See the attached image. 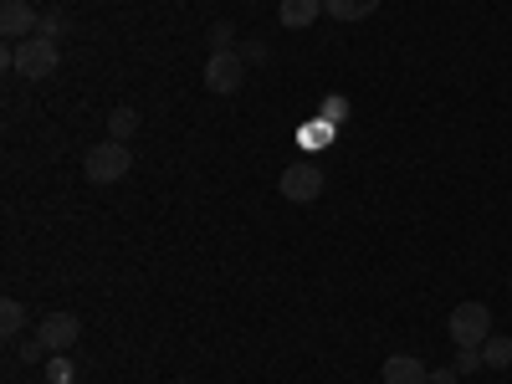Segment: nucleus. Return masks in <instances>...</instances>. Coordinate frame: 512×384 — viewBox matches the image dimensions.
Returning a JSON list of instances; mask_svg holds the SVG:
<instances>
[{"mask_svg": "<svg viewBox=\"0 0 512 384\" xmlns=\"http://www.w3.org/2000/svg\"><path fill=\"white\" fill-rule=\"evenodd\" d=\"M128 169H134V154H128V144H118V139H103V144H93L88 154H82V175H88L93 185H118Z\"/></svg>", "mask_w": 512, "mask_h": 384, "instance_id": "f257e3e1", "label": "nucleus"}, {"mask_svg": "<svg viewBox=\"0 0 512 384\" xmlns=\"http://www.w3.org/2000/svg\"><path fill=\"white\" fill-rule=\"evenodd\" d=\"M446 333H451L456 349H482L487 338H492V313H487V303H456L451 318H446Z\"/></svg>", "mask_w": 512, "mask_h": 384, "instance_id": "f03ea898", "label": "nucleus"}, {"mask_svg": "<svg viewBox=\"0 0 512 384\" xmlns=\"http://www.w3.org/2000/svg\"><path fill=\"white\" fill-rule=\"evenodd\" d=\"M200 77H205L210 93L231 98V93H241V82H246V57H241V52H210Z\"/></svg>", "mask_w": 512, "mask_h": 384, "instance_id": "7ed1b4c3", "label": "nucleus"}, {"mask_svg": "<svg viewBox=\"0 0 512 384\" xmlns=\"http://www.w3.org/2000/svg\"><path fill=\"white\" fill-rule=\"evenodd\" d=\"M57 62H62V52H57V41H47V36H26L21 47H16V72L31 77V82L52 77Z\"/></svg>", "mask_w": 512, "mask_h": 384, "instance_id": "20e7f679", "label": "nucleus"}, {"mask_svg": "<svg viewBox=\"0 0 512 384\" xmlns=\"http://www.w3.org/2000/svg\"><path fill=\"white\" fill-rule=\"evenodd\" d=\"M323 169L313 164V159H292L287 169H282V195L292 200V205H308V200H318L323 195Z\"/></svg>", "mask_w": 512, "mask_h": 384, "instance_id": "39448f33", "label": "nucleus"}, {"mask_svg": "<svg viewBox=\"0 0 512 384\" xmlns=\"http://www.w3.org/2000/svg\"><path fill=\"white\" fill-rule=\"evenodd\" d=\"M36 338H41V344H47L52 354H67L77 338H82V323H77L72 313H47V318L36 323Z\"/></svg>", "mask_w": 512, "mask_h": 384, "instance_id": "423d86ee", "label": "nucleus"}, {"mask_svg": "<svg viewBox=\"0 0 512 384\" xmlns=\"http://www.w3.org/2000/svg\"><path fill=\"white\" fill-rule=\"evenodd\" d=\"M36 11L26 6V0H6V6H0V31H6L11 41H26V36H36Z\"/></svg>", "mask_w": 512, "mask_h": 384, "instance_id": "0eeeda50", "label": "nucleus"}, {"mask_svg": "<svg viewBox=\"0 0 512 384\" xmlns=\"http://www.w3.org/2000/svg\"><path fill=\"white\" fill-rule=\"evenodd\" d=\"M379 379H384V384H431V369H425L415 354H390Z\"/></svg>", "mask_w": 512, "mask_h": 384, "instance_id": "6e6552de", "label": "nucleus"}, {"mask_svg": "<svg viewBox=\"0 0 512 384\" xmlns=\"http://www.w3.org/2000/svg\"><path fill=\"white\" fill-rule=\"evenodd\" d=\"M318 11H323V0H282V6H277V21H282L287 31H303V26L318 21Z\"/></svg>", "mask_w": 512, "mask_h": 384, "instance_id": "1a4fd4ad", "label": "nucleus"}, {"mask_svg": "<svg viewBox=\"0 0 512 384\" xmlns=\"http://www.w3.org/2000/svg\"><path fill=\"white\" fill-rule=\"evenodd\" d=\"M323 11L333 21H364V16L379 11V0H323Z\"/></svg>", "mask_w": 512, "mask_h": 384, "instance_id": "9d476101", "label": "nucleus"}, {"mask_svg": "<svg viewBox=\"0 0 512 384\" xmlns=\"http://www.w3.org/2000/svg\"><path fill=\"white\" fill-rule=\"evenodd\" d=\"M482 364L487 369H512V338L507 333H492L482 344Z\"/></svg>", "mask_w": 512, "mask_h": 384, "instance_id": "9b49d317", "label": "nucleus"}, {"mask_svg": "<svg viewBox=\"0 0 512 384\" xmlns=\"http://www.w3.org/2000/svg\"><path fill=\"white\" fill-rule=\"evenodd\" d=\"M134 134H139V113H134V108H113V113H108V139L128 144Z\"/></svg>", "mask_w": 512, "mask_h": 384, "instance_id": "f8f14e48", "label": "nucleus"}, {"mask_svg": "<svg viewBox=\"0 0 512 384\" xmlns=\"http://www.w3.org/2000/svg\"><path fill=\"white\" fill-rule=\"evenodd\" d=\"M21 323H26V308L16 303V297H6V303H0V328H6L11 338L21 333Z\"/></svg>", "mask_w": 512, "mask_h": 384, "instance_id": "ddd939ff", "label": "nucleus"}, {"mask_svg": "<svg viewBox=\"0 0 512 384\" xmlns=\"http://www.w3.org/2000/svg\"><path fill=\"white\" fill-rule=\"evenodd\" d=\"M210 52H236V26H231V21L210 26Z\"/></svg>", "mask_w": 512, "mask_h": 384, "instance_id": "4468645a", "label": "nucleus"}, {"mask_svg": "<svg viewBox=\"0 0 512 384\" xmlns=\"http://www.w3.org/2000/svg\"><path fill=\"white\" fill-rule=\"evenodd\" d=\"M62 31H67V21L57 11H47V16L36 21V36H47V41H62Z\"/></svg>", "mask_w": 512, "mask_h": 384, "instance_id": "2eb2a0df", "label": "nucleus"}, {"mask_svg": "<svg viewBox=\"0 0 512 384\" xmlns=\"http://www.w3.org/2000/svg\"><path fill=\"white\" fill-rule=\"evenodd\" d=\"M482 369V349H456V374H472Z\"/></svg>", "mask_w": 512, "mask_h": 384, "instance_id": "dca6fc26", "label": "nucleus"}, {"mask_svg": "<svg viewBox=\"0 0 512 384\" xmlns=\"http://www.w3.org/2000/svg\"><path fill=\"white\" fill-rule=\"evenodd\" d=\"M47 354H52V349H47V344H41V338H31V344H21V354H16V359H26V364H36V359H47Z\"/></svg>", "mask_w": 512, "mask_h": 384, "instance_id": "f3484780", "label": "nucleus"}, {"mask_svg": "<svg viewBox=\"0 0 512 384\" xmlns=\"http://www.w3.org/2000/svg\"><path fill=\"white\" fill-rule=\"evenodd\" d=\"M461 374H456V364H441V369H431V384H456Z\"/></svg>", "mask_w": 512, "mask_h": 384, "instance_id": "a211bd4d", "label": "nucleus"}, {"mask_svg": "<svg viewBox=\"0 0 512 384\" xmlns=\"http://www.w3.org/2000/svg\"><path fill=\"white\" fill-rule=\"evenodd\" d=\"M241 57H246V62H267V47H262V41H246Z\"/></svg>", "mask_w": 512, "mask_h": 384, "instance_id": "6ab92c4d", "label": "nucleus"}, {"mask_svg": "<svg viewBox=\"0 0 512 384\" xmlns=\"http://www.w3.org/2000/svg\"><path fill=\"white\" fill-rule=\"evenodd\" d=\"M507 287H512V277H507Z\"/></svg>", "mask_w": 512, "mask_h": 384, "instance_id": "aec40b11", "label": "nucleus"}]
</instances>
